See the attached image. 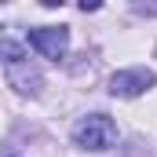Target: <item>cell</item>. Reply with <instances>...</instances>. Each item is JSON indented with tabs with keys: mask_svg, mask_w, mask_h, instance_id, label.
Instances as JSON below:
<instances>
[{
	"mask_svg": "<svg viewBox=\"0 0 157 157\" xmlns=\"http://www.w3.org/2000/svg\"><path fill=\"white\" fill-rule=\"evenodd\" d=\"M0 55H4V70H7V84L18 91V95H40L44 88V73L15 48V44H0Z\"/></svg>",
	"mask_w": 157,
	"mask_h": 157,
	"instance_id": "6da1fadb",
	"label": "cell"
},
{
	"mask_svg": "<svg viewBox=\"0 0 157 157\" xmlns=\"http://www.w3.org/2000/svg\"><path fill=\"white\" fill-rule=\"evenodd\" d=\"M154 84H157L154 70H146V66H128V70H117V73L110 77V95H113V99H139V95H146Z\"/></svg>",
	"mask_w": 157,
	"mask_h": 157,
	"instance_id": "3957f363",
	"label": "cell"
},
{
	"mask_svg": "<svg viewBox=\"0 0 157 157\" xmlns=\"http://www.w3.org/2000/svg\"><path fill=\"white\" fill-rule=\"evenodd\" d=\"M73 143L88 154H102L117 143V124L106 117V113H88L73 124Z\"/></svg>",
	"mask_w": 157,
	"mask_h": 157,
	"instance_id": "7a4b0ae2",
	"label": "cell"
},
{
	"mask_svg": "<svg viewBox=\"0 0 157 157\" xmlns=\"http://www.w3.org/2000/svg\"><path fill=\"white\" fill-rule=\"evenodd\" d=\"M29 44L37 48L44 59H66V51H70V29L66 26H37V29H29Z\"/></svg>",
	"mask_w": 157,
	"mask_h": 157,
	"instance_id": "277c9868",
	"label": "cell"
}]
</instances>
